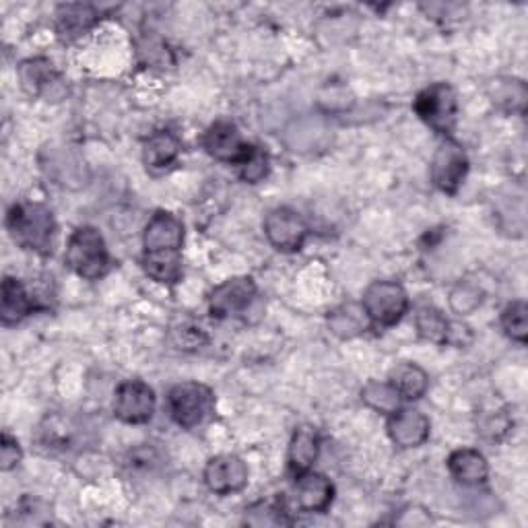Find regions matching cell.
I'll use <instances>...</instances> for the list:
<instances>
[{
	"mask_svg": "<svg viewBox=\"0 0 528 528\" xmlns=\"http://www.w3.org/2000/svg\"><path fill=\"white\" fill-rule=\"evenodd\" d=\"M7 229L15 244L40 256H52L56 240V221L42 203L13 205L7 215Z\"/></svg>",
	"mask_w": 528,
	"mask_h": 528,
	"instance_id": "cell-1",
	"label": "cell"
},
{
	"mask_svg": "<svg viewBox=\"0 0 528 528\" xmlns=\"http://www.w3.org/2000/svg\"><path fill=\"white\" fill-rule=\"evenodd\" d=\"M64 262L85 281H97L110 271V252L102 234L91 225L77 227L66 244Z\"/></svg>",
	"mask_w": 528,
	"mask_h": 528,
	"instance_id": "cell-2",
	"label": "cell"
},
{
	"mask_svg": "<svg viewBox=\"0 0 528 528\" xmlns=\"http://www.w3.org/2000/svg\"><path fill=\"white\" fill-rule=\"evenodd\" d=\"M168 405L172 419L180 427L194 429L215 411V394L201 382H182L170 390Z\"/></svg>",
	"mask_w": 528,
	"mask_h": 528,
	"instance_id": "cell-3",
	"label": "cell"
},
{
	"mask_svg": "<svg viewBox=\"0 0 528 528\" xmlns=\"http://www.w3.org/2000/svg\"><path fill=\"white\" fill-rule=\"evenodd\" d=\"M413 110L438 135H450L458 116L456 91L448 83L429 85L415 97Z\"/></svg>",
	"mask_w": 528,
	"mask_h": 528,
	"instance_id": "cell-4",
	"label": "cell"
},
{
	"mask_svg": "<svg viewBox=\"0 0 528 528\" xmlns=\"http://www.w3.org/2000/svg\"><path fill=\"white\" fill-rule=\"evenodd\" d=\"M372 324L394 326L409 310V295L403 285L394 281H374L361 300Z\"/></svg>",
	"mask_w": 528,
	"mask_h": 528,
	"instance_id": "cell-5",
	"label": "cell"
},
{
	"mask_svg": "<svg viewBox=\"0 0 528 528\" xmlns=\"http://www.w3.org/2000/svg\"><path fill=\"white\" fill-rule=\"evenodd\" d=\"M469 174V157L465 147L454 139H446L434 153L429 176L438 190L444 194H456Z\"/></svg>",
	"mask_w": 528,
	"mask_h": 528,
	"instance_id": "cell-6",
	"label": "cell"
},
{
	"mask_svg": "<svg viewBox=\"0 0 528 528\" xmlns=\"http://www.w3.org/2000/svg\"><path fill=\"white\" fill-rule=\"evenodd\" d=\"M308 231L304 217L289 207H277L264 219V236L273 248L285 254L300 252L306 244Z\"/></svg>",
	"mask_w": 528,
	"mask_h": 528,
	"instance_id": "cell-7",
	"label": "cell"
},
{
	"mask_svg": "<svg viewBox=\"0 0 528 528\" xmlns=\"http://www.w3.org/2000/svg\"><path fill=\"white\" fill-rule=\"evenodd\" d=\"M155 392L143 380H126L116 388L114 415L128 425H143L153 419Z\"/></svg>",
	"mask_w": 528,
	"mask_h": 528,
	"instance_id": "cell-8",
	"label": "cell"
},
{
	"mask_svg": "<svg viewBox=\"0 0 528 528\" xmlns=\"http://www.w3.org/2000/svg\"><path fill=\"white\" fill-rule=\"evenodd\" d=\"M203 147L213 159L234 165H242L254 151V145L244 141L238 126L227 120H219L207 128L203 135Z\"/></svg>",
	"mask_w": 528,
	"mask_h": 528,
	"instance_id": "cell-9",
	"label": "cell"
},
{
	"mask_svg": "<svg viewBox=\"0 0 528 528\" xmlns=\"http://www.w3.org/2000/svg\"><path fill=\"white\" fill-rule=\"evenodd\" d=\"M256 283L252 277H234L217 285L209 293V312L215 318H227L244 312L256 297Z\"/></svg>",
	"mask_w": 528,
	"mask_h": 528,
	"instance_id": "cell-10",
	"label": "cell"
},
{
	"mask_svg": "<svg viewBox=\"0 0 528 528\" xmlns=\"http://www.w3.org/2000/svg\"><path fill=\"white\" fill-rule=\"evenodd\" d=\"M205 483L217 495L240 493L248 485V467L236 454H221L207 462Z\"/></svg>",
	"mask_w": 528,
	"mask_h": 528,
	"instance_id": "cell-11",
	"label": "cell"
},
{
	"mask_svg": "<svg viewBox=\"0 0 528 528\" xmlns=\"http://www.w3.org/2000/svg\"><path fill=\"white\" fill-rule=\"evenodd\" d=\"M184 223L168 211H157L143 231V254L182 252Z\"/></svg>",
	"mask_w": 528,
	"mask_h": 528,
	"instance_id": "cell-12",
	"label": "cell"
},
{
	"mask_svg": "<svg viewBox=\"0 0 528 528\" xmlns=\"http://www.w3.org/2000/svg\"><path fill=\"white\" fill-rule=\"evenodd\" d=\"M388 436L399 448H419L427 442L432 423L417 409H399L388 415Z\"/></svg>",
	"mask_w": 528,
	"mask_h": 528,
	"instance_id": "cell-13",
	"label": "cell"
},
{
	"mask_svg": "<svg viewBox=\"0 0 528 528\" xmlns=\"http://www.w3.org/2000/svg\"><path fill=\"white\" fill-rule=\"evenodd\" d=\"M295 479V504L300 510L320 514L326 512L328 506L333 504L335 487L324 475L308 471Z\"/></svg>",
	"mask_w": 528,
	"mask_h": 528,
	"instance_id": "cell-14",
	"label": "cell"
},
{
	"mask_svg": "<svg viewBox=\"0 0 528 528\" xmlns=\"http://www.w3.org/2000/svg\"><path fill=\"white\" fill-rule=\"evenodd\" d=\"M36 310V300L27 293L25 285L15 277H5L0 287V320L5 326H15Z\"/></svg>",
	"mask_w": 528,
	"mask_h": 528,
	"instance_id": "cell-15",
	"label": "cell"
},
{
	"mask_svg": "<svg viewBox=\"0 0 528 528\" xmlns=\"http://www.w3.org/2000/svg\"><path fill=\"white\" fill-rule=\"evenodd\" d=\"M320 454V436L312 427H300L295 429V434L289 442L287 452V467L293 477H300L308 471H312L314 462Z\"/></svg>",
	"mask_w": 528,
	"mask_h": 528,
	"instance_id": "cell-16",
	"label": "cell"
},
{
	"mask_svg": "<svg viewBox=\"0 0 528 528\" xmlns=\"http://www.w3.org/2000/svg\"><path fill=\"white\" fill-rule=\"evenodd\" d=\"M448 471L460 485L467 487L483 485L489 477V465L485 456L473 448L454 450L448 456Z\"/></svg>",
	"mask_w": 528,
	"mask_h": 528,
	"instance_id": "cell-17",
	"label": "cell"
},
{
	"mask_svg": "<svg viewBox=\"0 0 528 528\" xmlns=\"http://www.w3.org/2000/svg\"><path fill=\"white\" fill-rule=\"evenodd\" d=\"M487 93L495 108H500L506 114L524 116L528 104V89L524 81L514 77H498L489 81Z\"/></svg>",
	"mask_w": 528,
	"mask_h": 528,
	"instance_id": "cell-18",
	"label": "cell"
},
{
	"mask_svg": "<svg viewBox=\"0 0 528 528\" xmlns=\"http://www.w3.org/2000/svg\"><path fill=\"white\" fill-rule=\"evenodd\" d=\"M182 143L172 130H157L145 141L143 161L151 170H165L178 159Z\"/></svg>",
	"mask_w": 528,
	"mask_h": 528,
	"instance_id": "cell-19",
	"label": "cell"
},
{
	"mask_svg": "<svg viewBox=\"0 0 528 528\" xmlns=\"http://www.w3.org/2000/svg\"><path fill=\"white\" fill-rule=\"evenodd\" d=\"M328 330L339 339H355L366 333L372 320L359 304H343L335 308L326 318Z\"/></svg>",
	"mask_w": 528,
	"mask_h": 528,
	"instance_id": "cell-20",
	"label": "cell"
},
{
	"mask_svg": "<svg viewBox=\"0 0 528 528\" xmlns=\"http://www.w3.org/2000/svg\"><path fill=\"white\" fill-rule=\"evenodd\" d=\"M390 384L403 401H419L429 388V376L417 363H401L390 372Z\"/></svg>",
	"mask_w": 528,
	"mask_h": 528,
	"instance_id": "cell-21",
	"label": "cell"
},
{
	"mask_svg": "<svg viewBox=\"0 0 528 528\" xmlns=\"http://www.w3.org/2000/svg\"><path fill=\"white\" fill-rule=\"evenodd\" d=\"M145 273L163 285H174L182 279V252L143 254Z\"/></svg>",
	"mask_w": 528,
	"mask_h": 528,
	"instance_id": "cell-22",
	"label": "cell"
},
{
	"mask_svg": "<svg viewBox=\"0 0 528 528\" xmlns=\"http://www.w3.org/2000/svg\"><path fill=\"white\" fill-rule=\"evenodd\" d=\"M415 326L421 339L436 343V345H446L450 337V322L446 316L434 308V306H421L415 314Z\"/></svg>",
	"mask_w": 528,
	"mask_h": 528,
	"instance_id": "cell-23",
	"label": "cell"
},
{
	"mask_svg": "<svg viewBox=\"0 0 528 528\" xmlns=\"http://www.w3.org/2000/svg\"><path fill=\"white\" fill-rule=\"evenodd\" d=\"M361 401L366 403L370 409L384 413V415H392L401 409V394L396 392V388L390 382H378V380H370L366 386L361 388Z\"/></svg>",
	"mask_w": 528,
	"mask_h": 528,
	"instance_id": "cell-24",
	"label": "cell"
},
{
	"mask_svg": "<svg viewBox=\"0 0 528 528\" xmlns=\"http://www.w3.org/2000/svg\"><path fill=\"white\" fill-rule=\"evenodd\" d=\"M19 77H21L23 89L31 95H42L48 85L58 83V73L52 69V62L44 58L23 62L19 69Z\"/></svg>",
	"mask_w": 528,
	"mask_h": 528,
	"instance_id": "cell-25",
	"label": "cell"
},
{
	"mask_svg": "<svg viewBox=\"0 0 528 528\" xmlns=\"http://www.w3.org/2000/svg\"><path fill=\"white\" fill-rule=\"evenodd\" d=\"M244 522L250 526H291L293 518L289 516L285 502L275 498V500H262L252 504L246 510Z\"/></svg>",
	"mask_w": 528,
	"mask_h": 528,
	"instance_id": "cell-26",
	"label": "cell"
},
{
	"mask_svg": "<svg viewBox=\"0 0 528 528\" xmlns=\"http://www.w3.org/2000/svg\"><path fill=\"white\" fill-rule=\"evenodd\" d=\"M97 19V13L87 5H64L58 13V31L60 36L71 40L81 36Z\"/></svg>",
	"mask_w": 528,
	"mask_h": 528,
	"instance_id": "cell-27",
	"label": "cell"
},
{
	"mask_svg": "<svg viewBox=\"0 0 528 528\" xmlns=\"http://www.w3.org/2000/svg\"><path fill=\"white\" fill-rule=\"evenodd\" d=\"M502 328L512 341H516L520 345H524L528 341V306H526V302L516 300V302L506 306V310L502 312Z\"/></svg>",
	"mask_w": 528,
	"mask_h": 528,
	"instance_id": "cell-28",
	"label": "cell"
},
{
	"mask_svg": "<svg viewBox=\"0 0 528 528\" xmlns=\"http://www.w3.org/2000/svg\"><path fill=\"white\" fill-rule=\"evenodd\" d=\"M450 308L458 314V316H469L473 314L481 302H483V293L477 285L469 283V281H462L458 285L452 287L450 291Z\"/></svg>",
	"mask_w": 528,
	"mask_h": 528,
	"instance_id": "cell-29",
	"label": "cell"
},
{
	"mask_svg": "<svg viewBox=\"0 0 528 528\" xmlns=\"http://www.w3.org/2000/svg\"><path fill=\"white\" fill-rule=\"evenodd\" d=\"M267 174H269V155L264 153L262 149L254 147L250 157L240 165V178L244 182L256 184L262 178H267Z\"/></svg>",
	"mask_w": 528,
	"mask_h": 528,
	"instance_id": "cell-30",
	"label": "cell"
},
{
	"mask_svg": "<svg viewBox=\"0 0 528 528\" xmlns=\"http://www.w3.org/2000/svg\"><path fill=\"white\" fill-rule=\"evenodd\" d=\"M174 339H176V345L180 349H188V351L201 349L207 343V337L203 333V328L201 326H194L190 322H184L180 328L174 330Z\"/></svg>",
	"mask_w": 528,
	"mask_h": 528,
	"instance_id": "cell-31",
	"label": "cell"
},
{
	"mask_svg": "<svg viewBox=\"0 0 528 528\" xmlns=\"http://www.w3.org/2000/svg\"><path fill=\"white\" fill-rule=\"evenodd\" d=\"M21 458L23 452L19 448V442L9 434H3V440H0V469L13 471L21 462Z\"/></svg>",
	"mask_w": 528,
	"mask_h": 528,
	"instance_id": "cell-32",
	"label": "cell"
},
{
	"mask_svg": "<svg viewBox=\"0 0 528 528\" xmlns=\"http://www.w3.org/2000/svg\"><path fill=\"white\" fill-rule=\"evenodd\" d=\"M479 429H481V434L485 438H489V440H500L508 432V429H510V419H508L506 413H489L481 421Z\"/></svg>",
	"mask_w": 528,
	"mask_h": 528,
	"instance_id": "cell-33",
	"label": "cell"
}]
</instances>
